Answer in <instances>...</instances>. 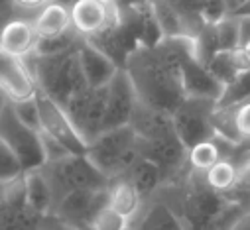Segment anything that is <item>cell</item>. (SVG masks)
I'll return each mask as SVG.
<instances>
[{"label":"cell","mask_w":250,"mask_h":230,"mask_svg":"<svg viewBox=\"0 0 250 230\" xmlns=\"http://www.w3.org/2000/svg\"><path fill=\"white\" fill-rule=\"evenodd\" d=\"M193 41L191 36H166L156 45L138 43L128 53L124 69L142 102L171 112L185 98L181 59L193 51Z\"/></svg>","instance_id":"cell-1"},{"label":"cell","mask_w":250,"mask_h":230,"mask_svg":"<svg viewBox=\"0 0 250 230\" xmlns=\"http://www.w3.org/2000/svg\"><path fill=\"white\" fill-rule=\"evenodd\" d=\"M83 39V38H81ZM79 45V43H77ZM77 45L73 49H67L57 55H36L28 53L24 59L30 65L36 83L42 91H45L51 98H55L63 106L73 95L85 91L89 85L85 81Z\"/></svg>","instance_id":"cell-2"},{"label":"cell","mask_w":250,"mask_h":230,"mask_svg":"<svg viewBox=\"0 0 250 230\" xmlns=\"http://www.w3.org/2000/svg\"><path fill=\"white\" fill-rule=\"evenodd\" d=\"M87 157L108 179L120 177L138 157V136L130 124L103 130L89 142Z\"/></svg>","instance_id":"cell-3"},{"label":"cell","mask_w":250,"mask_h":230,"mask_svg":"<svg viewBox=\"0 0 250 230\" xmlns=\"http://www.w3.org/2000/svg\"><path fill=\"white\" fill-rule=\"evenodd\" d=\"M42 171L45 173L51 191H53V205L63 197L65 193L73 189H83V187H106L108 177L95 167V163L87 157V153H71L63 159L57 161H45L42 165Z\"/></svg>","instance_id":"cell-4"},{"label":"cell","mask_w":250,"mask_h":230,"mask_svg":"<svg viewBox=\"0 0 250 230\" xmlns=\"http://www.w3.org/2000/svg\"><path fill=\"white\" fill-rule=\"evenodd\" d=\"M0 138L18 155L24 171L40 169L47 161L40 132L18 118L12 100H8L4 108L0 110Z\"/></svg>","instance_id":"cell-5"},{"label":"cell","mask_w":250,"mask_h":230,"mask_svg":"<svg viewBox=\"0 0 250 230\" xmlns=\"http://www.w3.org/2000/svg\"><path fill=\"white\" fill-rule=\"evenodd\" d=\"M213 98L203 96H185L173 110H171V122L175 134L181 138V142L189 150L197 142L209 140L215 136L213 128V110H215Z\"/></svg>","instance_id":"cell-6"},{"label":"cell","mask_w":250,"mask_h":230,"mask_svg":"<svg viewBox=\"0 0 250 230\" xmlns=\"http://www.w3.org/2000/svg\"><path fill=\"white\" fill-rule=\"evenodd\" d=\"M34 96H36L38 110H40L42 132H45V134L53 136L55 140H59L71 153H79V155L87 153L89 142L81 136V132L77 130V126L69 118V114L65 112V108L61 106L55 98H51L45 91H42L40 87H38Z\"/></svg>","instance_id":"cell-7"},{"label":"cell","mask_w":250,"mask_h":230,"mask_svg":"<svg viewBox=\"0 0 250 230\" xmlns=\"http://www.w3.org/2000/svg\"><path fill=\"white\" fill-rule=\"evenodd\" d=\"M106 96H108V85L104 87H87L85 91L73 95L65 104V112L81 132V136L87 142H93L103 132V120L106 110Z\"/></svg>","instance_id":"cell-8"},{"label":"cell","mask_w":250,"mask_h":230,"mask_svg":"<svg viewBox=\"0 0 250 230\" xmlns=\"http://www.w3.org/2000/svg\"><path fill=\"white\" fill-rule=\"evenodd\" d=\"M108 205V185L106 187H83L65 193L55 205L53 214L65 226H85L89 228L91 218Z\"/></svg>","instance_id":"cell-9"},{"label":"cell","mask_w":250,"mask_h":230,"mask_svg":"<svg viewBox=\"0 0 250 230\" xmlns=\"http://www.w3.org/2000/svg\"><path fill=\"white\" fill-rule=\"evenodd\" d=\"M136 102H138V95L132 85V79L126 73V69L120 67L114 73V77L108 81V96H106L103 130L128 124Z\"/></svg>","instance_id":"cell-10"},{"label":"cell","mask_w":250,"mask_h":230,"mask_svg":"<svg viewBox=\"0 0 250 230\" xmlns=\"http://www.w3.org/2000/svg\"><path fill=\"white\" fill-rule=\"evenodd\" d=\"M0 89L10 100L30 98L38 91L36 77L24 57L0 47Z\"/></svg>","instance_id":"cell-11"},{"label":"cell","mask_w":250,"mask_h":230,"mask_svg":"<svg viewBox=\"0 0 250 230\" xmlns=\"http://www.w3.org/2000/svg\"><path fill=\"white\" fill-rule=\"evenodd\" d=\"M181 83L185 96H203L217 100L223 93V83L215 79V75L201 63L193 51L185 53L181 59Z\"/></svg>","instance_id":"cell-12"},{"label":"cell","mask_w":250,"mask_h":230,"mask_svg":"<svg viewBox=\"0 0 250 230\" xmlns=\"http://www.w3.org/2000/svg\"><path fill=\"white\" fill-rule=\"evenodd\" d=\"M211 120L215 134L234 144L250 140V98L229 106H215Z\"/></svg>","instance_id":"cell-13"},{"label":"cell","mask_w":250,"mask_h":230,"mask_svg":"<svg viewBox=\"0 0 250 230\" xmlns=\"http://www.w3.org/2000/svg\"><path fill=\"white\" fill-rule=\"evenodd\" d=\"M128 124L134 128L138 140H158V138H164L175 132L173 122H171V112L154 108L142 102L140 98L134 106V112Z\"/></svg>","instance_id":"cell-14"},{"label":"cell","mask_w":250,"mask_h":230,"mask_svg":"<svg viewBox=\"0 0 250 230\" xmlns=\"http://www.w3.org/2000/svg\"><path fill=\"white\" fill-rule=\"evenodd\" d=\"M77 55H79V63L85 75V81L89 87L97 89V87H104L108 85V81L114 77V73L120 69L110 57L101 51L99 47H95L91 41H87L85 38L79 41L77 45Z\"/></svg>","instance_id":"cell-15"},{"label":"cell","mask_w":250,"mask_h":230,"mask_svg":"<svg viewBox=\"0 0 250 230\" xmlns=\"http://www.w3.org/2000/svg\"><path fill=\"white\" fill-rule=\"evenodd\" d=\"M36 39L38 34L34 30V24L26 16L8 18L2 26V32H0V47L20 57H26L28 53L34 51Z\"/></svg>","instance_id":"cell-16"},{"label":"cell","mask_w":250,"mask_h":230,"mask_svg":"<svg viewBox=\"0 0 250 230\" xmlns=\"http://www.w3.org/2000/svg\"><path fill=\"white\" fill-rule=\"evenodd\" d=\"M108 205L124 216H128L132 226V220L138 218L144 209V199L126 175H120L108 181Z\"/></svg>","instance_id":"cell-17"},{"label":"cell","mask_w":250,"mask_h":230,"mask_svg":"<svg viewBox=\"0 0 250 230\" xmlns=\"http://www.w3.org/2000/svg\"><path fill=\"white\" fill-rule=\"evenodd\" d=\"M124 175H126L132 181V185L138 189V193L142 195L144 203L150 201L156 195V191L162 187V183H164L162 169L152 159H148V157H144L140 153L132 161V165L128 167V171Z\"/></svg>","instance_id":"cell-18"},{"label":"cell","mask_w":250,"mask_h":230,"mask_svg":"<svg viewBox=\"0 0 250 230\" xmlns=\"http://www.w3.org/2000/svg\"><path fill=\"white\" fill-rule=\"evenodd\" d=\"M69 12L73 28L83 38L99 32L106 20V4L99 0H75Z\"/></svg>","instance_id":"cell-19"},{"label":"cell","mask_w":250,"mask_h":230,"mask_svg":"<svg viewBox=\"0 0 250 230\" xmlns=\"http://www.w3.org/2000/svg\"><path fill=\"white\" fill-rule=\"evenodd\" d=\"M32 24L38 36H55L71 26V12L67 6L47 0L43 6L34 12Z\"/></svg>","instance_id":"cell-20"},{"label":"cell","mask_w":250,"mask_h":230,"mask_svg":"<svg viewBox=\"0 0 250 230\" xmlns=\"http://www.w3.org/2000/svg\"><path fill=\"white\" fill-rule=\"evenodd\" d=\"M24 179H26L28 205L42 216L51 214L53 212V191H51V185H49L45 173L42 171V167L24 171Z\"/></svg>","instance_id":"cell-21"},{"label":"cell","mask_w":250,"mask_h":230,"mask_svg":"<svg viewBox=\"0 0 250 230\" xmlns=\"http://www.w3.org/2000/svg\"><path fill=\"white\" fill-rule=\"evenodd\" d=\"M142 218L134 224L140 228H187L181 214L166 201L152 197L150 205L142 209Z\"/></svg>","instance_id":"cell-22"},{"label":"cell","mask_w":250,"mask_h":230,"mask_svg":"<svg viewBox=\"0 0 250 230\" xmlns=\"http://www.w3.org/2000/svg\"><path fill=\"white\" fill-rule=\"evenodd\" d=\"M81 38L83 36L71 24L67 30H63L61 34H55V36H38L32 53H36V55H57V53H63L67 49H73L81 41Z\"/></svg>","instance_id":"cell-23"},{"label":"cell","mask_w":250,"mask_h":230,"mask_svg":"<svg viewBox=\"0 0 250 230\" xmlns=\"http://www.w3.org/2000/svg\"><path fill=\"white\" fill-rule=\"evenodd\" d=\"M236 173H238V165L229 157H221L207 171H203V177L211 189L219 193H229L236 183Z\"/></svg>","instance_id":"cell-24"},{"label":"cell","mask_w":250,"mask_h":230,"mask_svg":"<svg viewBox=\"0 0 250 230\" xmlns=\"http://www.w3.org/2000/svg\"><path fill=\"white\" fill-rule=\"evenodd\" d=\"M219 159H221V150H219L215 136L209 140L197 142L187 152V161H189L191 169H197V171H207Z\"/></svg>","instance_id":"cell-25"},{"label":"cell","mask_w":250,"mask_h":230,"mask_svg":"<svg viewBox=\"0 0 250 230\" xmlns=\"http://www.w3.org/2000/svg\"><path fill=\"white\" fill-rule=\"evenodd\" d=\"M246 98H250V71L238 73L229 85H225L215 106H229V104L242 102Z\"/></svg>","instance_id":"cell-26"},{"label":"cell","mask_w":250,"mask_h":230,"mask_svg":"<svg viewBox=\"0 0 250 230\" xmlns=\"http://www.w3.org/2000/svg\"><path fill=\"white\" fill-rule=\"evenodd\" d=\"M207 69L215 75V79L219 81V83H223V87L225 85H229L236 75H238V71H236V67H234V63H232V57H230V49H221V51H217L211 59L207 61Z\"/></svg>","instance_id":"cell-27"},{"label":"cell","mask_w":250,"mask_h":230,"mask_svg":"<svg viewBox=\"0 0 250 230\" xmlns=\"http://www.w3.org/2000/svg\"><path fill=\"white\" fill-rule=\"evenodd\" d=\"M128 226H130V218L118 212L116 209H112L110 205L103 207L89 222V228H95V230H122Z\"/></svg>","instance_id":"cell-28"},{"label":"cell","mask_w":250,"mask_h":230,"mask_svg":"<svg viewBox=\"0 0 250 230\" xmlns=\"http://www.w3.org/2000/svg\"><path fill=\"white\" fill-rule=\"evenodd\" d=\"M24 173V167L12 148L0 138V183L12 181Z\"/></svg>","instance_id":"cell-29"},{"label":"cell","mask_w":250,"mask_h":230,"mask_svg":"<svg viewBox=\"0 0 250 230\" xmlns=\"http://www.w3.org/2000/svg\"><path fill=\"white\" fill-rule=\"evenodd\" d=\"M215 24L217 36H219V43L221 49H234L238 47V20L232 14H225L223 18H219Z\"/></svg>","instance_id":"cell-30"},{"label":"cell","mask_w":250,"mask_h":230,"mask_svg":"<svg viewBox=\"0 0 250 230\" xmlns=\"http://www.w3.org/2000/svg\"><path fill=\"white\" fill-rule=\"evenodd\" d=\"M12 106L18 114V118L28 124L30 128L42 132V120H40V110H38V102H36V96H30V98H22V100H12Z\"/></svg>","instance_id":"cell-31"},{"label":"cell","mask_w":250,"mask_h":230,"mask_svg":"<svg viewBox=\"0 0 250 230\" xmlns=\"http://www.w3.org/2000/svg\"><path fill=\"white\" fill-rule=\"evenodd\" d=\"M40 136H42V144H43V152H45L47 161H57V159H63V157L71 155V152L59 140H55L53 136H49L45 132H40Z\"/></svg>","instance_id":"cell-32"},{"label":"cell","mask_w":250,"mask_h":230,"mask_svg":"<svg viewBox=\"0 0 250 230\" xmlns=\"http://www.w3.org/2000/svg\"><path fill=\"white\" fill-rule=\"evenodd\" d=\"M238 20V45H244L250 41V14L236 16Z\"/></svg>","instance_id":"cell-33"},{"label":"cell","mask_w":250,"mask_h":230,"mask_svg":"<svg viewBox=\"0 0 250 230\" xmlns=\"http://www.w3.org/2000/svg\"><path fill=\"white\" fill-rule=\"evenodd\" d=\"M47 0H14L16 4V16L20 14V10H28V12H36L40 6H43Z\"/></svg>","instance_id":"cell-34"},{"label":"cell","mask_w":250,"mask_h":230,"mask_svg":"<svg viewBox=\"0 0 250 230\" xmlns=\"http://www.w3.org/2000/svg\"><path fill=\"white\" fill-rule=\"evenodd\" d=\"M230 228H236V230H250V209L242 211V212L236 216V220L232 222Z\"/></svg>","instance_id":"cell-35"},{"label":"cell","mask_w":250,"mask_h":230,"mask_svg":"<svg viewBox=\"0 0 250 230\" xmlns=\"http://www.w3.org/2000/svg\"><path fill=\"white\" fill-rule=\"evenodd\" d=\"M16 14V4L14 0H0V16H8L12 18Z\"/></svg>","instance_id":"cell-36"},{"label":"cell","mask_w":250,"mask_h":230,"mask_svg":"<svg viewBox=\"0 0 250 230\" xmlns=\"http://www.w3.org/2000/svg\"><path fill=\"white\" fill-rule=\"evenodd\" d=\"M144 2H148V0H114V4L118 8H136Z\"/></svg>","instance_id":"cell-37"},{"label":"cell","mask_w":250,"mask_h":230,"mask_svg":"<svg viewBox=\"0 0 250 230\" xmlns=\"http://www.w3.org/2000/svg\"><path fill=\"white\" fill-rule=\"evenodd\" d=\"M248 0H225V6H227V14H234L242 4H246Z\"/></svg>","instance_id":"cell-38"},{"label":"cell","mask_w":250,"mask_h":230,"mask_svg":"<svg viewBox=\"0 0 250 230\" xmlns=\"http://www.w3.org/2000/svg\"><path fill=\"white\" fill-rule=\"evenodd\" d=\"M8 100H10V98H8V95H6V93H4L2 89H0V110L4 108V104H6Z\"/></svg>","instance_id":"cell-39"},{"label":"cell","mask_w":250,"mask_h":230,"mask_svg":"<svg viewBox=\"0 0 250 230\" xmlns=\"http://www.w3.org/2000/svg\"><path fill=\"white\" fill-rule=\"evenodd\" d=\"M53 2H59V4H63V6L71 8V6H73V2H75V0H53Z\"/></svg>","instance_id":"cell-40"},{"label":"cell","mask_w":250,"mask_h":230,"mask_svg":"<svg viewBox=\"0 0 250 230\" xmlns=\"http://www.w3.org/2000/svg\"><path fill=\"white\" fill-rule=\"evenodd\" d=\"M6 20H8V16H0V32H2V26L6 24Z\"/></svg>","instance_id":"cell-41"},{"label":"cell","mask_w":250,"mask_h":230,"mask_svg":"<svg viewBox=\"0 0 250 230\" xmlns=\"http://www.w3.org/2000/svg\"><path fill=\"white\" fill-rule=\"evenodd\" d=\"M242 47H244V51H246V53H248V57H250V41H248V43H244Z\"/></svg>","instance_id":"cell-42"},{"label":"cell","mask_w":250,"mask_h":230,"mask_svg":"<svg viewBox=\"0 0 250 230\" xmlns=\"http://www.w3.org/2000/svg\"><path fill=\"white\" fill-rule=\"evenodd\" d=\"M99 2H104L106 4V2H112V0H99Z\"/></svg>","instance_id":"cell-43"}]
</instances>
